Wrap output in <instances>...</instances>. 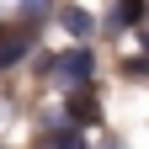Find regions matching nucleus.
Here are the masks:
<instances>
[{"label":"nucleus","mask_w":149,"mask_h":149,"mask_svg":"<svg viewBox=\"0 0 149 149\" xmlns=\"http://www.w3.org/2000/svg\"><path fill=\"white\" fill-rule=\"evenodd\" d=\"M37 43V32L32 27H0V69H11V64H22L27 53Z\"/></svg>","instance_id":"f257e3e1"},{"label":"nucleus","mask_w":149,"mask_h":149,"mask_svg":"<svg viewBox=\"0 0 149 149\" xmlns=\"http://www.w3.org/2000/svg\"><path fill=\"white\" fill-rule=\"evenodd\" d=\"M91 53L85 48H69V53H59V59H53V74H59V80H69V85H85L91 80Z\"/></svg>","instance_id":"f03ea898"},{"label":"nucleus","mask_w":149,"mask_h":149,"mask_svg":"<svg viewBox=\"0 0 149 149\" xmlns=\"http://www.w3.org/2000/svg\"><path fill=\"white\" fill-rule=\"evenodd\" d=\"M69 117H74V123H96L101 112H96V101H91V96H74V101H69Z\"/></svg>","instance_id":"7ed1b4c3"},{"label":"nucleus","mask_w":149,"mask_h":149,"mask_svg":"<svg viewBox=\"0 0 149 149\" xmlns=\"http://www.w3.org/2000/svg\"><path fill=\"white\" fill-rule=\"evenodd\" d=\"M64 22H69L74 37H85V32H91V16H85V11H64Z\"/></svg>","instance_id":"20e7f679"},{"label":"nucleus","mask_w":149,"mask_h":149,"mask_svg":"<svg viewBox=\"0 0 149 149\" xmlns=\"http://www.w3.org/2000/svg\"><path fill=\"white\" fill-rule=\"evenodd\" d=\"M117 22H144V6L133 0V6H117Z\"/></svg>","instance_id":"39448f33"}]
</instances>
